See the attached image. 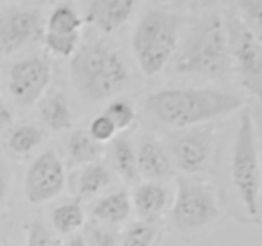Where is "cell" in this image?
<instances>
[{
    "label": "cell",
    "mask_w": 262,
    "mask_h": 246,
    "mask_svg": "<svg viewBox=\"0 0 262 246\" xmlns=\"http://www.w3.org/2000/svg\"><path fill=\"white\" fill-rule=\"evenodd\" d=\"M146 110L169 128L187 130L223 119L244 106L237 94L219 88H164L144 101Z\"/></svg>",
    "instance_id": "6da1fadb"
},
{
    "label": "cell",
    "mask_w": 262,
    "mask_h": 246,
    "mask_svg": "<svg viewBox=\"0 0 262 246\" xmlns=\"http://www.w3.org/2000/svg\"><path fill=\"white\" fill-rule=\"evenodd\" d=\"M172 69L183 76L208 79H225L232 74V54L221 15L208 13L190 27L172 58Z\"/></svg>",
    "instance_id": "7a4b0ae2"
},
{
    "label": "cell",
    "mask_w": 262,
    "mask_h": 246,
    "mask_svg": "<svg viewBox=\"0 0 262 246\" xmlns=\"http://www.w3.org/2000/svg\"><path fill=\"white\" fill-rule=\"evenodd\" d=\"M70 77L81 97L88 102H102L127 87L129 70L112 45L102 40H88L74 52Z\"/></svg>",
    "instance_id": "3957f363"
},
{
    "label": "cell",
    "mask_w": 262,
    "mask_h": 246,
    "mask_svg": "<svg viewBox=\"0 0 262 246\" xmlns=\"http://www.w3.org/2000/svg\"><path fill=\"white\" fill-rule=\"evenodd\" d=\"M180 45V18L172 13L151 9L139 20L131 38V49L140 70L157 76L172 61Z\"/></svg>",
    "instance_id": "277c9868"
},
{
    "label": "cell",
    "mask_w": 262,
    "mask_h": 246,
    "mask_svg": "<svg viewBox=\"0 0 262 246\" xmlns=\"http://www.w3.org/2000/svg\"><path fill=\"white\" fill-rule=\"evenodd\" d=\"M232 181L244 210L251 217L260 212L262 166L257 142V124L250 110H243L239 117L232 151Z\"/></svg>",
    "instance_id": "5b68a950"
},
{
    "label": "cell",
    "mask_w": 262,
    "mask_h": 246,
    "mask_svg": "<svg viewBox=\"0 0 262 246\" xmlns=\"http://www.w3.org/2000/svg\"><path fill=\"white\" fill-rule=\"evenodd\" d=\"M219 201L208 183L189 176H180L176 198L171 210V223L176 230L190 232L208 227L219 217Z\"/></svg>",
    "instance_id": "8992f818"
},
{
    "label": "cell",
    "mask_w": 262,
    "mask_h": 246,
    "mask_svg": "<svg viewBox=\"0 0 262 246\" xmlns=\"http://www.w3.org/2000/svg\"><path fill=\"white\" fill-rule=\"evenodd\" d=\"M233 70L243 88L262 101V44L248 31L243 20L228 15L225 20Z\"/></svg>",
    "instance_id": "52a82bcc"
},
{
    "label": "cell",
    "mask_w": 262,
    "mask_h": 246,
    "mask_svg": "<svg viewBox=\"0 0 262 246\" xmlns=\"http://www.w3.org/2000/svg\"><path fill=\"white\" fill-rule=\"evenodd\" d=\"M51 63L45 56H29L11 67L9 92L22 108L36 105L51 83Z\"/></svg>",
    "instance_id": "ba28073f"
},
{
    "label": "cell",
    "mask_w": 262,
    "mask_h": 246,
    "mask_svg": "<svg viewBox=\"0 0 262 246\" xmlns=\"http://www.w3.org/2000/svg\"><path fill=\"white\" fill-rule=\"evenodd\" d=\"M65 166L54 149H47L36 156L26 174V198L29 203H45L54 199L65 187Z\"/></svg>",
    "instance_id": "9c48e42d"
},
{
    "label": "cell",
    "mask_w": 262,
    "mask_h": 246,
    "mask_svg": "<svg viewBox=\"0 0 262 246\" xmlns=\"http://www.w3.org/2000/svg\"><path fill=\"white\" fill-rule=\"evenodd\" d=\"M43 18L38 9H9L0 15V54H13L41 38Z\"/></svg>",
    "instance_id": "30bf717a"
},
{
    "label": "cell",
    "mask_w": 262,
    "mask_h": 246,
    "mask_svg": "<svg viewBox=\"0 0 262 246\" xmlns=\"http://www.w3.org/2000/svg\"><path fill=\"white\" fill-rule=\"evenodd\" d=\"M212 131L210 130H189L178 133L169 142V155L174 166L183 173L198 174L207 169L212 156Z\"/></svg>",
    "instance_id": "8fae6325"
},
{
    "label": "cell",
    "mask_w": 262,
    "mask_h": 246,
    "mask_svg": "<svg viewBox=\"0 0 262 246\" xmlns=\"http://www.w3.org/2000/svg\"><path fill=\"white\" fill-rule=\"evenodd\" d=\"M140 0H88L86 22L102 33H115L135 13Z\"/></svg>",
    "instance_id": "7c38bea8"
},
{
    "label": "cell",
    "mask_w": 262,
    "mask_h": 246,
    "mask_svg": "<svg viewBox=\"0 0 262 246\" xmlns=\"http://www.w3.org/2000/svg\"><path fill=\"white\" fill-rule=\"evenodd\" d=\"M135 149L137 169H139V174H142L147 181L167 180L174 173V162H172L171 155L157 138L142 137Z\"/></svg>",
    "instance_id": "4fadbf2b"
},
{
    "label": "cell",
    "mask_w": 262,
    "mask_h": 246,
    "mask_svg": "<svg viewBox=\"0 0 262 246\" xmlns=\"http://www.w3.org/2000/svg\"><path fill=\"white\" fill-rule=\"evenodd\" d=\"M169 201H171V194L160 181L139 183L131 194V205L135 209L137 216L149 223H155L165 212Z\"/></svg>",
    "instance_id": "5bb4252c"
},
{
    "label": "cell",
    "mask_w": 262,
    "mask_h": 246,
    "mask_svg": "<svg viewBox=\"0 0 262 246\" xmlns=\"http://www.w3.org/2000/svg\"><path fill=\"white\" fill-rule=\"evenodd\" d=\"M131 210L133 205H131L129 192L126 189H117L99 198L92 205L90 214L97 223L113 227V224L124 223L131 216Z\"/></svg>",
    "instance_id": "9a60e30c"
},
{
    "label": "cell",
    "mask_w": 262,
    "mask_h": 246,
    "mask_svg": "<svg viewBox=\"0 0 262 246\" xmlns=\"http://www.w3.org/2000/svg\"><path fill=\"white\" fill-rule=\"evenodd\" d=\"M40 119L51 131H65L72 128V110L69 99L61 92H52L41 101Z\"/></svg>",
    "instance_id": "2e32d148"
},
{
    "label": "cell",
    "mask_w": 262,
    "mask_h": 246,
    "mask_svg": "<svg viewBox=\"0 0 262 246\" xmlns=\"http://www.w3.org/2000/svg\"><path fill=\"white\" fill-rule=\"evenodd\" d=\"M110 166L115 169L117 174L127 181H133L139 174L137 169V149L127 135H119L112 140L108 149Z\"/></svg>",
    "instance_id": "e0dca14e"
},
{
    "label": "cell",
    "mask_w": 262,
    "mask_h": 246,
    "mask_svg": "<svg viewBox=\"0 0 262 246\" xmlns=\"http://www.w3.org/2000/svg\"><path fill=\"white\" fill-rule=\"evenodd\" d=\"M112 183V173L110 169L101 162H92L81 169L77 176V194L79 198L86 199L92 196L99 194Z\"/></svg>",
    "instance_id": "ac0fdd59"
},
{
    "label": "cell",
    "mask_w": 262,
    "mask_h": 246,
    "mask_svg": "<svg viewBox=\"0 0 262 246\" xmlns=\"http://www.w3.org/2000/svg\"><path fill=\"white\" fill-rule=\"evenodd\" d=\"M102 153V144L95 142L88 131L77 130L67 140V155L72 163H92L97 162Z\"/></svg>",
    "instance_id": "d6986e66"
},
{
    "label": "cell",
    "mask_w": 262,
    "mask_h": 246,
    "mask_svg": "<svg viewBox=\"0 0 262 246\" xmlns=\"http://www.w3.org/2000/svg\"><path fill=\"white\" fill-rule=\"evenodd\" d=\"M52 227L63 235L76 234L84 224V210L79 201H67L54 207L51 212Z\"/></svg>",
    "instance_id": "ffe728a7"
},
{
    "label": "cell",
    "mask_w": 262,
    "mask_h": 246,
    "mask_svg": "<svg viewBox=\"0 0 262 246\" xmlns=\"http://www.w3.org/2000/svg\"><path fill=\"white\" fill-rule=\"evenodd\" d=\"M47 133L45 130H41L40 126H34V124H20L15 130L9 133L8 146L13 153L16 155H27L33 149H36L41 142L45 140Z\"/></svg>",
    "instance_id": "44dd1931"
},
{
    "label": "cell",
    "mask_w": 262,
    "mask_h": 246,
    "mask_svg": "<svg viewBox=\"0 0 262 246\" xmlns=\"http://www.w3.org/2000/svg\"><path fill=\"white\" fill-rule=\"evenodd\" d=\"M83 20L77 15V11L69 4H59L51 13L47 20V33L56 34H76L79 33Z\"/></svg>",
    "instance_id": "7402d4cb"
},
{
    "label": "cell",
    "mask_w": 262,
    "mask_h": 246,
    "mask_svg": "<svg viewBox=\"0 0 262 246\" xmlns=\"http://www.w3.org/2000/svg\"><path fill=\"white\" fill-rule=\"evenodd\" d=\"M158 227L149 221H133L126 227L120 237V246H155Z\"/></svg>",
    "instance_id": "603a6c76"
},
{
    "label": "cell",
    "mask_w": 262,
    "mask_h": 246,
    "mask_svg": "<svg viewBox=\"0 0 262 246\" xmlns=\"http://www.w3.org/2000/svg\"><path fill=\"white\" fill-rule=\"evenodd\" d=\"M239 18L262 44V0H235Z\"/></svg>",
    "instance_id": "cb8c5ba5"
},
{
    "label": "cell",
    "mask_w": 262,
    "mask_h": 246,
    "mask_svg": "<svg viewBox=\"0 0 262 246\" xmlns=\"http://www.w3.org/2000/svg\"><path fill=\"white\" fill-rule=\"evenodd\" d=\"M102 113L112 120L117 131H126L127 128L133 126V122L137 119L135 108L127 99H113Z\"/></svg>",
    "instance_id": "d4e9b609"
},
{
    "label": "cell",
    "mask_w": 262,
    "mask_h": 246,
    "mask_svg": "<svg viewBox=\"0 0 262 246\" xmlns=\"http://www.w3.org/2000/svg\"><path fill=\"white\" fill-rule=\"evenodd\" d=\"M45 47L56 56L61 58H70L79 47V33L76 34H56V33H45L43 36Z\"/></svg>",
    "instance_id": "484cf974"
},
{
    "label": "cell",
    "mask_w": 262,
    "mask_h": 246,
    "mask_svg": "<svg viewBox=\"0 0 262 246\" xmlns=\"http://www.w3.org/2000/svg\"><path fill=\"white\" fill-rule=\"evenodd\" d=\"M84 241L88 246H120V237L112 227L102 223H90L84 230Z\"/></svg>",
    "instance_id": "4316f807"
},
{
    "label": "cell",
    "mask_w": 262,
    "mask_h": 246,
    "mask_svg": "<svg viewBox=\"0 0 262 246\" xmlns=\"http://www.w3.org/2000/svg\"><path fill=\"white\" fill-rule=\"evenodd\" d=\"M115 133H117V128L113 126V122L104 113L95 117L90 122V128H88V135H90L95 142H99V144L112 142L113 138H115Z\"/></svg>",
    "instance_id": "83f0119b"
},
{
    "label": "cell",
    "mask_w": 262,
    "mask_h": 246,
    "mask_svg": "<svg viewBox=\"0 0 262 246\" xmlns=\"http://www.w3.org/2000/svg\"><path fill=\"white\" fill-rule=\"evenodd\" d=\"M54 237L49 228L40 219H33L27 227V242L26 246H52Z\"/></svg>",
    "instance_id": "f1b7e54d"
},
{
    "label": "cell",
    "mask_w": 262,
    "mask_h": 246,
    "mask_svg": "<svg viewBox=\"0 0 262 246\" xmlns=\"http://www.w3.org/2000/svg\"><path fill=\"white\" fill-rule=\"evenodd\" d=\"M9 189V169L2 160H0V207L4 203Z\"/></svg>",
    "instance_id": "f546056e"
},
{
    "label": "cell",
    "mask_w": 262,
    "mask_h": 246,
    "mask_svg": "<svg viewBox=\"0 0 262 246\" xmlns=\"http://www.w3.org/2000/svg\"><path fill=\"white\" fill-rule=\"evenodd\" d=\"M9 124H11V112H9L8 106L4 105V101L0 97V131L6 130Z\"/></svg>",
    "instance_id": "4dcf8cb0"
},
{
    "label": "cell",
    "mask_w": 262,
    "mask_h": 246,
    "mask_svg": "<svg viewBox=\"0 0 262 246\" xmlns=\"http://www.w3.org/2000/svg\"><path fill=\"white\" fill-rule=\"evenodd\" d=\"M174 2H183V4H196V6H212L217 0H174Z\"/></svg>",
    "instance_id": "1f68e13d"
},
{
    "label": "cell",
    "mask_w": 262,
    "mask_h": 246,
    "mask_svg": "<svg viewBox=\"0 0 262 246\" xmlns=\"http://www.w3.org/2000/svg\"><path fill=\"white\" fill-rule=\"evenodd\" d=\"M67 244H69V246H88L83 235H74V237L70 239V241L67 242Z\"/></svg>",
    "instance_id": "d6a6232c"
},
{
    "label": "cell",
    "mask_w": 262,
    "mask_h": 246,
    "mask_svg": "<svg viewBox=\"0 0 262 246\" xmlns=\"http://www.w3.org/2000/svg\"><path fill=\"white\" fill-rule=\"evenodd\" d=\"M15 2H22V4H45V2H49V0H15Z\"/></svg>",
    "instance_id": "836d02e7"
},
{
    "label": "cell",
    "mask_w": 262,
    "mask_h": 246,
    "mask_svg": "<svg viewBox=\"0 0 262 246\" xmlns=\"http://www.w3.org/2000/svg\"><path fill=\"white\" fill-rule=\"evenodd\" d=\"M258 133H260V149H258V151H260V156H262V115L258 117Z\"/></svg>",
    "instance_id": "e575fe53"
},
{
    "label": "cell",
    "mask_w": 262,
    "mask_h": 246,
    "mask_svg": "<svg viewBox=\"0 0 262 246\" xmlns=\"http://www.w3.org/2000/svg\"><path fill=\"white\" fill-rule=\"evenodd\" d=\"M52 246H69L67 244L63 239H58V237H54V241H52Z\"/></svg>",
    "instance_id": "d590c367"
}]
</instances>
